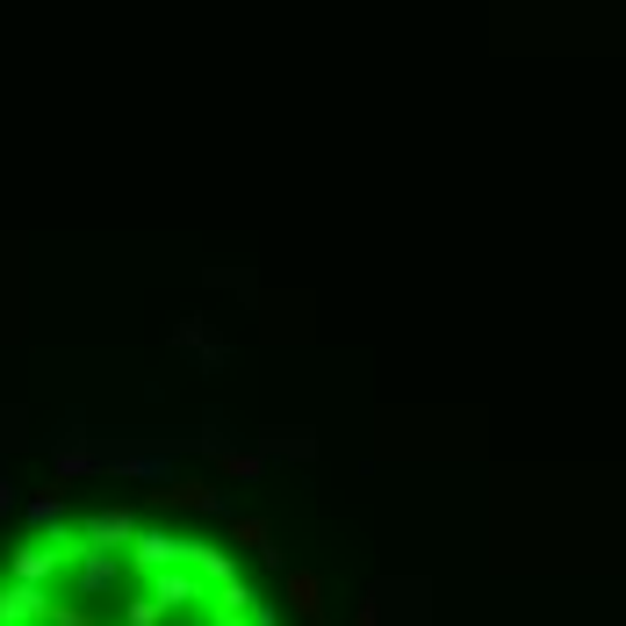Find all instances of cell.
I'll use <instances>...</instances> for the list:
<instances>
[{"instance_id": "cell-5", "label": "cell", "mask_w": 626, "mask_h": 626, "mask_svg": "<svg viewBox=\"0 0 626 626\" xmlns=\"http://www.w3.org/2000/svg\"><path fill=\"white\" fill-rule=\"evenodd\" d=\"M51 468H58V483H73V475H94V468H101V446H94V440H65L58 454H51Z\"/></svg>"}, {"instance_id": "cell-4", "label": "cell", "mask_w": 626, "mask_h": 626, "mask_svg": "<svg viewBox=\"0 0 626 626\" xmlns=\"http://www.w3.org/2000/svg\"><path fill=\"white\" fill-rule=\"evenodd\" d=\"M36 619H51V597L30 591V583H8L0 591V626H36Z\"/></svg>"}, {"instance_id": "cell-2", "label": "cell", "mask_w": 626, "mask_h": 626, "mask_svg": "<svg viewBox=\"0 0 626 626\" xmlns=\"http://www.w3.org/2000/svg\"><path fill=\"white\" fill-rule=\"evenodd\" d=\"M144 597H152V605H159V619H166V612L202 605V597H209V583H202L195 569H159V576L144 583Z\"/></svg>"}, {"instance_id": "cell-11", "label": "cell", "mask_w": 626, "mask_h": 626, "mask_svg": "<svg viewBox=\"0 0 626 626\" xmlns=\"http://www.w3.org/2000/svg\"><path fill=\"white\" fill-rule=\"evenodd\" d=\"M238 540H245V548H260L267 562H274V533H267V519H238Z\"/></svg>"}, {"instance_id": "cell-8", "label": "cell", "mask_w": 626, "mask_h": 626, "mask_svg": "<svg viewBox=\"0 0 626 626\" xmlns=\"http://www.w3.org/2000/svg\"><path fill=\"white\" fill-rule=\"evenodd\" d=\"M30 526H44V533L58 540V526H65V497H58V489H51V497H36V505H30Z\"/></svg>"}, {"instance_id": "cell-3", "label": "cell", "mask_w": 626, "mask_h": 626, "mask_svg": "<svg viewBox=\"0 0 626 626\" xmlns=\"http://www.w3.org/2000/svg\"><path fill=\"white\" fill-rule=\"evenodd\" d=\"M130 540H138V511H94L79 526V548H94V554H130Z\"/></svg>"}, {"instance_id": "cell-6", "label": "cell", "mask_w": 626, "mask_h": 626, "mask_svg": "<svg viewBox=\"0 0 626 626\" xmlns=\"http://www.w3.org/2000/svg\"><path fill=\"white\" fill-rule=\"evenodd\" d=\"M73 562H79V591H108V583L122 576V554H94V548H79Z\"/></svg>"}, {"instance_id": "cell-12", "label": "cell", "mask_w": 626, "mask_h": 626, "mask_svg": "<svg viewBox=\"0 0 626 626\" xmlns=\"http://www.w3.org/2000/svg\"><path fill=\"white\" fill-rule=\"evenodd\" d=\"M8 505H15V483H8V475H0V519H8Z\"/></svg>"}, {"instance_id": "cell-10", "label": "cell", "mask_w": 626, "mask_h": 626, "mask_svg": "<svg viewBox=\"0 0 626 626\" xmlns=\"http://www.w3.org/2000/svg\"><path fill=\"white\" fill-rule=\"evenodd\" d=\"M289 597H295V612H303V619H317V576H303V569H295V576H289Z\"/></svg>"}, {"instance_id": "cell-9", "label": "cell", "mask_w": 626, "mask_h": 626, "mask_svg": "<svg viewBox=\"0 0 626 626\" xmlns=\"http://www.w3.org/2000/svg\"><path fill=\"white\" fill-rule=\"evenodd\" d=\"M166 497H173V505H195V511H216V505H224V497H216L209 483H173Z\"/></svg>"}, {"instance_id": "cell-7", "label": "cell", "mask_w": 626, "mask_h": 626, "mask_svg": "<svg viewBox=\"0 0 626 626\" xmlns=\"http://www.w3.org/2000/svg\"><path fill=\"white\" fill-rule=\"evenodd\" d=\"M209 454L224 461V475H238V483H252V475L267 468V454H238V446H216V440H209Z\"/></svg>"}, {"instance_id": "cell-1", "label": "cell", "mask_w": 626, "mask_h": 626, "mask_svg": "<svg viewBox=\"0 0 626 626\" xmlns=\"http://www.w3.org/2000/svg\"><path fill=\"white\" fill-rule=\"evenodd\" d=\"M130 569H144V576H159V569H187V540L159 533V526H138V540H130Z\"/></svg>"}]
</instances>
